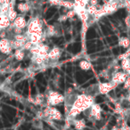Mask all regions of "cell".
<instances>
[{
	"label": "cell",
	"mask_w": 130,
	"mask_h": 130,
	"mask_svg": "<svg viewBox=\"0 0 130 130\" xmlns=\"http://www.w3.org/2000/svg\"><path fill=\"white\" fill-rule=\"evenodd\" d=\"M94 98L93 95L90 94H80L76 97L75 101L71 105L74 108L80 110L81 111H86V110H89L94 104Z\"/></svg>",
	"instance_id": "1"
},
{
	"label": "cell",
	"mask_w": 130,
	"mask_h": 130,
	"mask_svg": "<svg viewBox=\"0 0 130 130\" xmlns=\"http://www.w3.org/2000/svg\"><path fill=\"white\" fill-rule=\"evenodd\" d=\"M65 100V96L56 91H50L46 95V101L48 105L55 106L58 104L63 102Z\"/></svg>",
	"instance_id": "2"
},
{
	"label": "cell",
	"mask_w": 130,
	"mask_h": 130,
	"mask_svg": "<svg viewBox=\"0 0 130 130\" xmlns=\"http://www.w3.org/2000/svg\"><path fill=\"white\" fill-rule=\"evenodd\" d=\"M28 36L31 34H43V28H42L41 21L38 18H35L30 21L27 26V32Z\"/></svg>",
	"instance_id": "3"
},
{
	"label": "cell",
	"mask_w": 130,
	"mask_h": 130,
	"mask_svg": "<svg viewBox=\"0 0 130 130\" xmlns=\"http://www.w3.org/2000/svg\"><path fill=\"white\" fill-rule=\"evenodd\" d=\"M43 116L49 118L50 120H57L58 121V120H63V114L61 113V111L53 106L46 108L44 112H43Z\"/></svg>",
	"instance_id": "4"
},
{
	"label": "cell",
	"mask_w": 130,
	"mask_h": 130,
	"mask_svg": "<svg viewBox=\"0 0 130 130\" xmlns=\"http://www.w3.org/2000/svg\"><path fill=\"white\" fill-rule=\"evenodd\" d=\"M128 75L126 71H117L111 76V82L115 86H117L120 84H124L127 80Z\"/></svg>",
	"instance_id": "5"
},
{
	"label": "cell",
	"mask_w": 130,
	"mask_h": 130,
	"mask_svg": "<svg viewBox=\"0 0 130 130\" xmlns=\"http://www.w3.org/2000/svg\"><path fill=\"white\" fill-rule=\"evenodd\" d=\"M13 48L11 46V42L10 39H8L7 37H5V38H1L0 40V51L2 54L4 55H8L12 52V50Z\"/></svg>",
	"instance_id": "6"
},
{
	"label": "cell",
	"mask_w": 130,
	"mask_h": 130,
	"mask_svg": "<svg viewBox=\"0 0 130 130\" xmlns=\"http://www.w3.org/2000/svg\"><path fill=\"white\" fill-rule=\"evenodd\" d=\"M74 10L76 11V13L78 15L79 19L83 22H87L88 21L89 18H90V14L88 13L87 10H86V7H80V6H77L75 5Z\"/></svg>",
	"instance_id": "7"
},
{
	"label": "cell",
	"mask_w": 130,
	"mask_h": 130,
	"mask_svg": "<svg viewBox=\"0 0 130 130\" xmlns=\"http://www.w3.org/2000/svg\"><path fill=\"white\" fill-rule=\"evenodd\" d=\"M115 86L110 81V82H102L98 84V93L101 94H107L110 92L114 89Z\"/></svg>",
	"instance_id": "8"
},
{
	"label": "cell",
	"mask_w": 130,
	"mask_h": 130,
	"mask_svg": "<svg viewBox=\"0 0 130 130\" xmlns=\"http://www.w3.org/2000/svg\"><path fill=\"white\" fill-rule=\"evenodd\" d=\"M89 111H90V117L95 120H100L102 119V108L99 104L94 103Z\"/></svg>",
	"instance_id": "9"
},
{
	"label": "cell",
	"mask_w": 130,
	"mask_h": 130,
	"mask_svg": "<svg viewBox=\"0 0 130 130\" xmlns=\"http://www.w3.org/2000/svg\"><path fill=\"white\" fill-rule=\"evenodd\" d=\"M11 26L13 27V28H17V29H23L28 26V23H27L26 20H25V18H24L23 16H18V17L13 21V23H12Z\"/></svg>",
	"instance_id": "10"
},
{
	"label": "cell",
	"mask_w": 130,
	"mask_h": 130,
	"mask_svg": "<svg viewBox=\"0 0 130 130\" xmlns=\"http://www.w3.org/2000/svg\"><path fill=\"white\" fill-rule=\"evenodd\" d=\"M12 25V21L8 18L7 14H0V29L5 30Z\"/></svg>",
	"instance_id": "11"
},
{
	"label": "cell",
	"mask_w": 130,
	"mask_h": 130,
	"mask_svg": "<svg viewBox=\"0 0 130 130\" xmlns=\"http://www.w3.org/2000/svg\"><path fill=\"white\" fill-rule=\"evenodd\" d=\"M61 55H62V51L59 47H53L48 53V59L53 61L58 60L60 58Z\"/></svg>",
	"instance_id": "12"
},
{
	"label": "cell",
	"mask_w": 130,
	"mask_h": 130,
	"mask_svg": "<svg viewBox=\"0 0 130 130\" xmlns=\"http://www.w3.org/2000/svg\"><path fill=\"white\" fill-rule=\"evenodd\" d=\"M29 38L33 45L40 44L43 41V34H31L29 36Z\"/></svg>",
	"instance_id": "13"
},
{
	"label": "cell",
	"mask_w": 130,
	"mask_h": 130,
	"mask_svg": "<svg viewBox=\"0 0 130 130\" xmlns=\"http://www.w3.org/2000/svg\"><path fill=\"white\" fill-rule=\"evenodd\" d=\"M32 62H33L35 64L37 65H41L45 63V61L46 60H48V58L47 57H45L43 55H32Z\"/></svg>",
	"instance_id": "14"
},
{
	"label": "cell",
	"mask_w": 130,
	"mask_h": 130,
	"mask_svg": "<svg viewBox=\"0 0 130 130\" xmlns=\"http://www.w3.org/2000/svg\"><path fill=\"white\" fill-rule=\"evenodd\" d=\"M73 125L76 130H84L86 128V122L84 120H76L73 121Z\"/></svg>",
	"instance_id": "15"
},
{
	"label": "cell",
	"mask_w": 130,
	"mask_h": 130,
	"mask_svg": "<svg viewBox=\"0 0 130 130\" xmlns=\"http://www.w3.org/2000/svg\"><path fill=\"white\" fill-rule=\"evenodd\" d=\"M25 57V50L23 48H20V49H15L14 52V58L17 61L23 60V58Z\"/></svg>",
	"instance_id": "16"
},
{
	"label": "cell",
	"mask_w": 130,
	"mask_h": 130,
	"mask_svg": "<svg viewBox=\"0 0 130 130\" xmlns=\"http://www.w3.org/2000/svg\"><path fill=\"white\" fill-rule=\"evenodd\" d=\"M119 45L123 48H128L130 46V39L127 37H123L119 39Z\"/></svg>",
	"instance_id": "17"
},
{
	"label": "cell",
	"mask_w": 130,
	"mask_h": 130,
	"mask_svg": "<svg viewBox=\"0 0 130 130\" xmlns=\"http://www.w3.org/2000/svg\"><path fill=\"white\" fill-rule=\"evenodd\" d=\"M7 16H8V18L11 20L12 22H13V21H14L17 17H18V13H17V12L14 10L13 5H11V7H10V9H9V12L7 13Z\"/></svg>",
	"instance_id": "18"
},
{
	"label": "cell",
	"mask_w": 130,
	"mask_h": 130,
	"mask_svg": "<svg viewBox=\"0 0 130 130\" xmlns=\"http://www.w3.org/2000/svg\"><path fill=\"white\" fill-rule=\"evenodd\" d=\"M17 10L21 13H26L29 10V5L28 3H19L17 5Z\"/></svg>",
	"instance_id": "19"
},
{
	"label": "cell",
	"mask_w": 130,
	"mask_h": 130,
	"mask_svg": "<svg viewBox=\"0 0 130 130\" xmlns=\"http://www.w3.org/2000/svg\"><path fill=\"white\" fill-rule=\"evenodd\" d=\"M79 68H80L82 70H85V71H86V70H89L90 69L92 68V64L90 62H88V61L86 60H83L81 61L80 63H79Z\"/></svg>",
	"instance_id": "20"
},
{
	"label": "cell",
	"mask_w": 130,
	"mask_h": 130,
	"mask_svg": "<svg viewBox=\"0 0 130 130\" xmlns=\"http://www.w3.org/2000/svg\"><path fill=\"white\" fill-rule=\"evenodd\" d=\"M86 10L88 12V13L90 14V16H94L95 13L98 12L99 10V5H88L86 6Z\"/></svg>",
	"instance_id": "21"
},
{
	"label": "cell",
	"mask_w": 130,
	"mask_h": 130,
	"mask_svg": "<svg viewBox=\"0 0 130 130\" xmlns=\"http://www.w3.org/2000/svg\"><path fill=\"white\" fill-rule=\"evenodd\" d=\"M130 67V58H125L121 60V64H120V68L122 69L123 71H127L128 69Z\"/></svg>",
	"instance_id": "22"
},
{
	"label": "cell",
	"mask_w": 130,
	"mask_h": 130,
	"mask_svg": "<svg viewBox=\"0 0 130 130\" xmlns=\"http://www.w3.org/2000/svg\"><path fill=\"white\" fill-rule=\"evenodd\" d=\"M81 111L80 110L77 109V108H74V107H70V111H69V117H72V118H75L77 117L78 115H79L81 113Z\"/></svg>",
	"instance_id": "23"
},
{
	"label": "cell",
	"mask_w": 130,
	"mask_h": 130,
	"mask_svg": "<svg viewBox=\"0 0 130 130\" xmlns=\"http://www.w3.org/2000/svg\"><path fill=\"white\" fill-rule=\"evenodd\" d=\"M12 4H5V5H0V14H7L9 9Z\"/></svg>",
	"instance_id": "24"
},
{
	"label": "cell",
	"mask_w": 130,
	"mask_h": 130,
	"mask_svg": "<svg viewBox=\"0 0 130 130\" xmlns=\"http://www.w3.org/2000/svg\"><path fill=\"white\" fill-rule=\"evenodd\" d=\"M90 0H74V3L77 6H80V7H86L89 5Z\"/></svg>",
	"instance_id": "25"
},
{
	"label": "cell",
	"mask_w": 130,
	"mask_h": 130,
	"mask_svg": "<svg viewBox=\"0 0 130 130\" xmlns=\"http://www.w3.org/2000/svg\"><path fill=\"white\" fill-rule=\"evenodd\" d=\"M56 29H55V27L54 25H49L48 28H47V30H46V34L47 36H55V34H56Z\"/></svg>",
	"instance_id": "26"
},
{
	"label": "cell",
	"mask_w": 130,
	"mask_h": 130,
	"mask_svg": "<svg viewBox=\"0 0 130 130\" xmlns=\"http://www.w3.org/2000/svg\"><path fill=\"white\" fill-rule=\"evenodd\" d=\"M34 46L33 43H32L30 40H29V41L26 42V44L24 45V46L22 47V48H23L25 51H29V50L32 48V46Z\"/></svg>",
	"instance_id": "27"
},
{
	"label": "cell",
	"mask_w": 130,
	"mask_h": 130,
	"mask_svg": "<svg viewBox=\"0 0 130 130\" xmlns=\"http://www.w3.org/2000/svg\"><path fill=\"white\" fill-rule=\"evenodd\" d=\"M43 99H44V95H42V94H38V95H37L35 100L33 101V102L35 104H40L43 102Z\"/></svg>",
	"instance_id": "28"
},
{
	"label": "cell",
	"mask_w": 130,
	"mask_h": 130,
	"mask_svg": "<svg viewBox=\"0 0 130 130\" xmlns=\"http://www.w3.org/2000/svg\"><path fill=\"white\" fill-rule=\"evenodd\" d=\"M76 14H77V13H76V11L74 10V9H70V10L67 12V13H66V15H67V17L69 19L73 18Z\"/></svg>",
	"instance_id": "29"
},
{
	"label": "cell",
	"mask_w": 130,
	"mask_h": 130,
	"mask_svg": "<svg viewBox=\"0 0 130 130\" xmlns=\"http://www.w3.org/2000/svg\"><path fill=\"white\" fill-rule=\"evenodd\" d=\"M130 56V50L125 52V54H123V55H120L119 56V60H123V59H125V58H128Z\"/></svg>",
	"instance_id": "30"
},
{
	"label": "cell",
	"mask_w": 130,
	"mask_h": 130,
	"mask_svg": "<svg viewBox=\"0 0 130 130\" xmlns=\"http://www.w3.org/2000/svg\"><path fill=\"white\" fill-rule=\"evenodd\" d=\"M124 85V88L125 89H129L130 88V76H128L127 80L125 81V83L123 84Z\"/></svg>",
	"instance_id": "31"
},
{
	"label": "cell",
	"mask_w": 130,
	"mask_h": 130,
	"mask_svg": "<svg viewBox=\"0 0 130 130\" xmlns=\"http://www.w3.org/2000/svg\"><path fill=\"white\" fill-rule=\"evenodd\" d=\"M67 19H69L67 17V15L66 14H63V15H61L60 17H59V19H58V21H60V22H63V21H65Z\"/></svg>",
	"instance_id": "32"
},
{
	"label": "cell",
	"mask_w": 130,
	"mask_h": 130,
	"mask_svg": "<svg viewBox=\"0 0 130 130\" xmlns=\"http://www.w3.org/2000/svg\"><path fill=\"white\" fill-rule=\"evenodd\" d=\"M12 0H0V5H5V4H11Z\"/></svg>",
	"instance_id": "33"
},
{
	"label": "cell",
	"mask_w": 130,
	"mask_h": 130,
	"mask_svg": "<svg viewBox=\"0 0 130 130\" xmlns=\"http://www.w3.org/2000/svg\"><path fill=\"white\" fill-rule=\"evenodd\" d=\"M89 5H98V0H90Z\"/></svg>",
	"instance_id": "34"
},
{
	"label": "cell",
	"mask_w": 130,
	"mask_h": 130,
	"mask_svg": "<svg viewBox=\"0 0 130 130\" xmlns=\"http://www.w3.org/2000/svg\"><path fill=\"white\" fill-rule=\"evenodd\" d=\"M103 1V4H110V3H112L115 0H102Z\"/></svg>",
	"instance_id": "35"
},
{
	"label": "cell",
	"mask_w": 130,
	"mask_h": 130,
	"mask_svg": "<svg viewBox=\"0 0 130 130\" xmlns=\"http://www.w3.org/2000/svg\"><path fill=\"white\" fill-rule=\"evenodd\" d=\"M126 72H127V74H128V76H130V67L128 68V70H127Z\"/></svg>",
	"instance_id": "36"
},
{
	"label": "cell",
	"mask_w": 130,
	"mask_h": 130,
	"mask_svg": "<svg viewBox=\"0 0 130 130\" xmlns=\"http://www.w3.org/2000/svg\"><path fill=\"white\" fill-rule=\"evenodd\" d=\"M20 1H29V0H20Z\"/></svg>",
	"instance_id": "37"
}]
</instances>
